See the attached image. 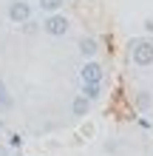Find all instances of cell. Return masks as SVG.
Returning a JSON list of instances; mask_svg holds the SVG:
<instances>
[{"instance_id":"cell-1","label":"cell","mask_w":153,"mask_h":156,"mask_svg":"<svg viewBox=\"0 0 153 156\" xmlns=\"http://www.w3.org/2000/svg\"><path fill=\"white\" fill-rule=\"evenodd\" d=\"M130 60L136 62V66H150L153 62V43L150 40H133L130 43Z\"/></svg>"},{"instance_id":"cell-2","label":"cell","mask_w":153,"mask_h":156,"mask_svg":"<svg viewBox=\"0 0 153 156\" xmlns=\"http://www.w3.org/2000/svg\"><path fill=\"white\" fill-rule=\"evenodd\" d=\"M43 31L51 34V37H62V34L68 31V17L60 14V12H51V17L43 23Z\"/></svg>"},{"instance_id":"cell-3","label":"cell","mask_w":153,"mask_h":156,"mask_svg":"<svg viewBox=\"0 0 153 156\" xmlns=\"http://www.w3.org/2000/svg\"><path fill=\"white\" fill-rule=\"evenodd\" d=\"M9 20H12V23H29L31 20V6L26 3V0L9 3Z\"/></svg>"},{"instance_id":"cell-4","label":"cell","mask_w":153,"mask_h":156,"mask_svg":"<svg viewBox=\"0 0 153 156\" xmlns=\"http://www.w3.org/2000/svg\"><path fill=\"white\" fill-rule=\"evenodd\" d=\"M79 80H82V82H99L102 80V66L94 62V60H85L82 71H79Z\"/></svg>"},{"instance_id":"cell-5","label":"cell","mask_w":153,"mask_h":156,"mask_svg":"<svg viewBox=\"0 0 153 156\" xmlns=\"http://www.w3.org/2000/svg\"><path fill=\"white\" fill-rule=\"evenodd\" d=\"M96 51H99V45H96L94 37H82V40H79V54H82L85 60H94Z\"/></svg>"},{"instance_id":"cell-6","label":"cell","mask_w":153,"mask_h":156,"mask_svg":"<svg viewBox=\"0 0 153 156\" xmlns=\"http://www.w3.org/2000/svg\"><path fill=\"white\" fill-rule=\"evenodd\" d=\"M71 111H74V116H85L88 111H91V99L88 97H77L74 105H71Z\"/></svg>"},{"instance_id":"cell-7","label":"cell","mask_w":153,"mask_h":156,"mask_svg":"<svg viewBox=\"0 0 153 156\" xmlns=\"http://www.w3.org/2000/svg\"><path fill=\"white\" fill-rule=\"evenodd\" d=\"M82 97L96 99V97H99V82H82Z\"/></svg>"},{"instance_id":"cell-8","label":"cell","mask_w":153,"mask_h":156,"mask_svg":"<svg viewBox=\"0 0 153 156\" xmlns=\"http://www.w3.org/2000/svg\"><path fill=\"white\" fill-rule=\"evenodd\" d=\"M62 3H65V0H40V9L43 12H60Z\"/></svg>"},{"instance_id":"cell-9","label":"cell","mask_w":153,"mask_h":156,"mask_svg":"<svg viewBox=\"0 0 153 156\" xmlns=\"http://www.w3.org/2000/svg\"><path fill=\"white\" fill-rule=\"evenodd\" d=\"M6 105H9V91L3 85V80H0V108H6Z\"/></svg>"},{"instance_id":"cell-10","label":"cell","mask_w":153,"mask_h":156,"mask_svg":"<svg viewBox=\"0 0 153 156\" xmlns=\"http://www.w3.org/2000/svg\"><path fill=\"white\" fill-rule=\"evenodd\" d=\"M145 31H148V34H153V20H145Z\"/></svg>"},{"instance_id":"cell-11","label":"cell","mask_w":153,"mask_h":156,"mask_svg":"<svg viewBox=\"0 0 153 156\" xmlns=\"http://www.w3.org/2000/svg\"><path fill=\"white\" fill-rule=\"evenodd\" d=\"M0 156H9V148H3V145H0Z\"/></svg>"}]
</instances>
